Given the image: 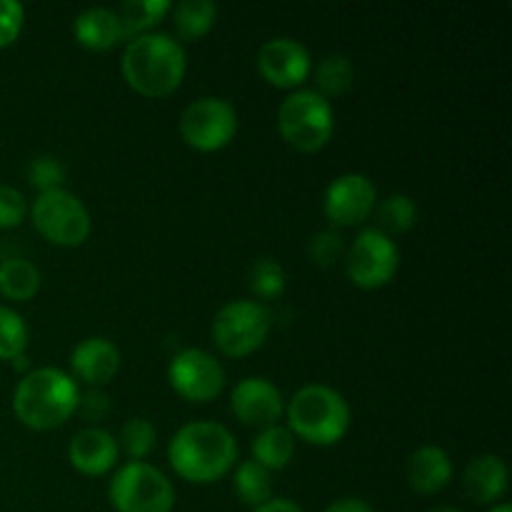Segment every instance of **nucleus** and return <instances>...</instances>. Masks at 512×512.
I'll use <instances>...</instances> for the list:
<instances>
[{
  "label": "nucleus",
  "mask_w": 512,
  "mask_h": 512,
  "mask_svg": "<svg viewBox=\"0 0 512 512\" xmlns=\"http://www.w3.org/2000/svg\"><path fill=\"white\" fill-rule=\"evenodd\" d=\"M168 463L188 483H215L238 463V440L225 425L195 420L170 438Z\"/></svg>",
  "instance_id": "obj_1"
},
{
  "label": "nucleus",
  "mask_w": 512,
  "mask_h": 512,
  "mask_svg": "<svg viewBox=\"0 0 512 512\" xmlns=\"http://www.w3.org/2000/svg\"><path fill=\"white\" fill-rule=\"evenodd\" d=\"M185 50L173 35L143 33L128 40L120 58L123 78L135 93L145 98H165L175 93L185 78Z\"/></svg>",
  "instance_id": "obj_2"
},
{
  "label": "nucleus",
  "mask_w": 512,
  "mask_h": 512,
  "mask_svg": "<svg viewBox=\"0 0 512 512\" xmlns=\"http://www.w3.org/2000/svg\"><path fill=\"white\" fill-rule=\"evenodd\" d=\"M78 383L58 368H38L23 375L13 393V410L30 430L60 428L78 408Z\"/></svg>",
  "instance_id": "obj_3"
},
{
  "label": "nucleus",
  "mask_w": 512,
  "mask_h": 512,
  "mask_svg": "<svg viewBox=\"0 0 512 512\" xmlns=\"http://www.w3.org/2000/svg\"><path fill=\"white\" fill-rule=\"evenodd\" d=\"M288 430L310 445H335L350 428V405L330 385H305L285 405Z\"/></svg>",
  "instance_id": "obj_4"
},
{
  "label": "nucleus",
  "mask_w": 512,
  "mask_h": 512,
  "mask_svg": "<svg viewBox=\"0 0 512 512\" xmlns=\"http://www.w3.org/2000/svg\"><path fill=\"white\" fill-rule=\"evenodd\" d=\"M278 128L285 143L300 153H318L328 145L335 130V115L330 100L313 88L293 90L280 103Z\"/></svg>",
  "instance_id": "obj_5"
},
{
  "label": "nucleus",
  "mask_w": 512,
  "mask_h": 512,
  "mask_svg": "<svg viewBox=\"0 0 512 512\" xmlns=\"http://www.w3.org/2000/svg\"><path fill=\"white\" fill-rule=\"evenodd\" d=\"M108 498L118 512H170L175 490L163 470L145 460H130L110 480Z\"/></svg>",
  "instance_id": "obj_6"
},
{
  "label": "nucleus",
  "mask_w": 512,
  "mask_h": 512,
  "mask_svg": "<svg viewBox=\"0 0 512 512\" xmlns=\"http://www.w3.org/2000/svg\"><path fill=\"white\" fill-rule=\"evenodd\" d=\"M33 225L45 240L63 248H78L93 230V218L78 195L70 190H48L33 200Z\"/></svg>",
  "instance_id": "obj_7"
},
{
  "label": "nucleus",
  "mask_w": 512,
  "mask_h": 512,
  "mask_svg": "<svg viewBox=\"0 0 512 512\" xmlns=\"http://www.w3.org/2000/svg\"><path fill=\"white\" fill-rule=\"evenodd\" d=\"M270 333V313L258 300H230L213 320V340L228 358H245L265 343Z\"/></svg>",
  "instance_id": "obj_8"
},
{
  "label": "nucleus",
  "mask_w": 512,
  "mask_h": 512,
  "mask_svg": "<svg viewBox=\"0 0 512 512\" xmlns=\"http://www.w3.org/2000/svg\"><path fill=\"white\" fill-rule=\"evenodd\" d=\"M235 133H238V110L225 98L203 95L185 105L180 113V135L190 148L203 153L225 148Z\"/></svg>",
  "instance_id": "obj_9"
},
{
  "label": "nucleus",
  "mask_w": 512,
  "mask_h": 512,
  "mask_svg": "<svg viewBox=\"0 0 512 512\" xmlns=\"http://www.w3.org/2000/svg\"><path fill=\"white\" fill-rule=\"evenodd\" d=\"M400 265L398 245L393 238L380 233L378 228L360 230L358 238L353 240L345 258V270L348 278L353 280L358 288L375 290L388 285L395 278Z\"/></svg>",
  "instance_id": "obj_10"
},
{
  "label": "nucleus",
  "mask_w": 512,
  "mask_h": 512,
  "mask_svg": "<svg viewBox=\"0 0 512 512\" xmlns=\"http://www.w3.org/2000/svg\"><path fill=\"white\" fill-rule=\"evenodd\" d=\"M168 380L180 398L190 403H210L225 388V370L208 350H180L168 365Z\"/></svg>",
  "instance_id": "obj_11"
},
{
  "label": "nucleus",
  "mask_w": 512,
  "mask_h": 512,
  "mask_svg": "<svg viewBox=\"0 0 512 512\" xmlns=\"http://www.w3.org/2000/svg\"><path fill=\"white\" fill-rule=\"evenodd\" d=\"M378 205L375 183L363 173H343L325 190V215L338 228H353L365 223Z\"/></svg>",
  "instance_id": "obj_12"
},
{
  "label": "nucleus",
  "mask_w": 512,
  "mask_h": 512,
  "mask_svg": "<svg viewBox=\"0 0 512 512\" xmlns=\"http://www.w3.org/2000/svg\"><path fill=\"white\" fill-rule=\"evenodd\" d=\"M230 410L248 428H273L285 413L283 393L265 378H243L230 395Z\"/></svg>",
  "instance_id": "obj_13"
},
{
  "label": "nucleus",
  "mask_w": 512,
  "mask_h": 512,
  "mask_svg": "<svg viewBox=\"0 0 512 512\" xmlns=\"http://www.w3.org/2000/svg\"><path fill=\"white\" fill-rule=\"evenodd\" d=\"M258 70L275 88H298L313 70L308 48L293 38H273L258 50Z\"/></svg>",
  "instance_id": "obj_14"
},
{
  "label": "nucleus",
  "mask_w": 512,
  "mask_h": 512,
  "mask_svg": "<svg viewBox=\"0 0 512 512\" xmlns=\"http://www.w3.org/2000/svg\"><path fill=\"white\" fill-rule=\"evenodd\" d=\"M70 368H73L75 378L93 388L108 385L120 368L118 345L100 335L80 340L70 353Z\"/></svg>",
  "instance_id": "obj_15"
},
{
  "label": "nucleus",
  "mask_w": 512,
  "mask_h": 512,
  "mask_svg": "<svg viewBox=\"0 0 512 512\" xmlns=\"http://www.w3.org/2000/svg\"><path fill=\"white\" fill-rule=\"evenodd\" d=\"M118 440L103 428H83L68 445V460L78 473L105 475L118 463Z\"/></svg>",
  "instance_id": "obj_16"
},
{
  "label": "nucleus",
  "mask_w": 512,
  "mask_h": 512,
  "mask_svg": "<svg viewBox=\"0 0 512 512\" xmlns=\"http://www.w3.org/2000/svg\"><path fill=\"white\" fill-rule=\"evenodd\" d=\"M408 485L420 495H435L448 488L453 478V460L438 445H420L405 463Z\"/></svg>",
  "instance_id": "obj_17"
},
{
  "label": "nucleus",
  "mask_w": 512,
  "mask_h": 512,
  "mask_svg": "<svg viewBox=\"0 0 512 512\" xmlns=\"http://www.w3.org/2000/svg\"><path fill=\"white\" fill-rule=\"evenodd\" d=\"M463 488L475 503L493 505L508 490V465L498 455H478L468 463L463 473Z\"/></svg>",
  "instance_id": "obj_18"
},
{
  "label": "nucleus",
  "mask_w": 512,
  "mask_h": 512,
  "mask_svg": "<svg viewBox=\"0 0 512 512\" xmlns=\"http://www.w3.org/2000/svg\"><path fill=\"white\" fill-rule=\"evenodd\" d=\"M73 33L83 48L98 50V53L115 48V45L125 38L118 10L103 8V5L83 10V13L73 20Z\"/></svg>",
  "instance_id": "obj_19"
},
{
  "label": "nucleus",
  "mask_w": 512,
  "mask_h": 512,
  "mask_svg": "<svg viewBox=\"0 0 512 512\" xmlns=\"http://www.w3.org/2000/svg\"><path fill=\"white\" fill-rule=\"evenodd\" d=\"M173 13V28L178 35V43H195L203 35H208V30L215 25L218 18V5L213 0H180L170 8Z\"/></svg>",
  "instance_id": "obj_20"
},
{
  "label": "nucleus",
  "mask_w": 512,
  "mask_h": 512,
  "mask_svg": "<svg viewBox=\"0 0 512 512\" xmlns=\"http://www.w3.org/2000/svg\"><path fill=\"white\" fill-rule=\"evenodd\" d=\"M295 455V435L283 425H273L255 435L253 440V460L263 465L265 470L288 468Z\"/></svg>",
  "instance_id": "obj_21"
},
{
  "label": "nucleus",
  "mask_w": 512,
  "mask_h": 512,
  "mask_svg": "<svg viewBox=\"0 0 512 512\" xmlns=\"http://www.w3.org/2000/svg\"><path fill=\"white\" fill-rule=\"evenodd\" d=\"M40 270L25 258H8L0 263V295L8 300H30L40 290Z\"/></svg>",
  "instance_id": "obj_22"
},
{
  "label": "nucleus",
  "mask_w": 512,
  "mask_h": 512,
  "mask_svg": "<svg viewBox=\"0 0 512 512\" xmlns=\"http://www.w3.org/2000/svg\"><path fill=\"white\" fill-rule=\"evenodd\" d=\"M233 488L235 495L240 498V503L250 505V508H258L265 500L273 498V478H270V470H265L263 465L255 463L253 458L235 465Z\"/></svg>",
  "instance_id": "obj_23"
},
{
  "label": "nucleus",
  "mask_w": 512,
  "mask_h": 512,
  "mask_svg": "<svg viewBox=\"0 0 512 512\" xmlns=\"http://www.w3.org/2000/svg\"><path fill=\"white\" fill-rule=\"evenodd\" d=\"M373 213L378 218L380 233L393 238V235H403L413 228L415 220H418V205H415V200L410 195L393 193L385 200H380Z\"/></svg>",
  "instance_id": "obj_24"
},
{
  "label": "nucleus",
  "mask_w": 512,
  "mask_h": 512,
  "mask_svg": "<svg viewBox=\"0 0 512 512\" xmlns=\"http://www.w3.org/2000/svg\"><path fill=\"white\" fill-rule=\"evenodd\" d=\"M353 78V63H350L345 55H325V58L315 65V93L323 95L325 100L338 98V95H345L353 88Z\"/></svg>",
  "instance_id": "obj_25"
},
{
  "label": "nucleus",
  "mask_w": 512,
  "mask_h": 512,
  "mask_svg": "<svg viewBox=\"0 0 512 512\" xmlns=\"http://www.w3.org/2000/svg\"><path fill=\"white\" fill-rule=\"evenodd\" d=\"M173 5L168 0H128L118 8L120 23H123L125 38H135V35H143L153 30V25H158L165 15L170 13Z\"/></svg>",
  "instance_id": "obj_26"
},
{
  "label": "nucleus",
  "mask_w": 512,
  "mask_h": 512,
  "mask_svg": "<svg viewBox=\"0 0 512 512\" xmlns=\"http://www.w3.org/2000/svg\"><path fill=\"white\" fill-rule=\"evenodd\" d=\"M155 440H158V433H155L153 423L145 418H133L120 428L118 448L123 450L130 460H145L153 453Z\"/></svg>",
  "instance_id": "obj_27"
},
{
  "label": "nucleus",
  "mask_w": 512,
  "mask_h": 512,
  "mask_svg": "<svg viewBox=\"0 0 512 512\" xmlns=\"http://www.w3.org/2000/svg\"><path fill=\"white\" fill-rule=\"evenodd\" d=\"M248 285L260 300L278 298L285 290V270L278 260L260 258L250 265L248 270Z\"/></svg>",
  "instance_id": "obj_28"
},
{
  "label": "nucleus",
  "mask_w": 512,
  "mask_h": 512,
  "mask_svg": "<svg viewBox=\"0 0 512 512\" xmlns=\"http://www.w3.org/2000/svg\"><path fill=\"white\" fill-rule=\"evenodd\" d=\"M28 345V325L13 308L0 305V360H15Z\"/></svg>",
  "instance_id": "obj_29"
},
{
  "label": "nucleus",
  "mask_w": 512,
  "mask_h": 512,
  "mask_svg": "<svg viewBox=\"0 0 512 512\" xmlns=\"http://www.w3.org/2000/svg\"><path fill=\"white\" fill-rule=\"evenodd\" d=\"M28 183L38 188V193L60 190L65 183V168L55 155H38L28 165Z\"/></svg>",
  "instance_id": "obj_30"
},
{
  "label": "nucleus",
  "mask_w": 512,
  "mask_h": 512,
  "mask_svg": "<svg viewBox=\"0 0 512 512\" xmlns=\"http://www.w3.org/2000/svg\"><path fill=\"white\" fill-rule=\"evenodd\" d=\"M308 255L315 265H323V268L333 265L343 255V238L338 230H320L315 238H310Z\"/></svg>",
  "instance_id": "obj_31"
},
{
  "label": "nucleus",
  "mask_w": 512,
  "mask_h": 512,
  "mask_svg": "<svg viewBox=\"0 0 512 512\" xmlns=\"http://www.w3.org/2000/svg\"><path fill=\"white\" fill-rule=\"evenodd\" d=\"M28 213L23 193L13 185H0V230L18 228Z\"/></svg>",
  "instance_id": "obj_32"
},
{
  "label": "nucleus",
  "mask_w": 512,
  "mask_h": 512,
  "mask_svg": "<svg viewBox=\"0 0 512 512\" xmlns=\"http://www.w3.org/2000/svg\"><path fill=\"white\" fill-rule=\"evenodd\" d=\"M25 10L18 0H0V48H8L23 30Z\"/></svg>",
  "instance_id": "obj_33"
},
{
  "label": "nucleus",
  "mask_w": 512,
  "mask_h": 512,
  "mask_svg": "<svg viewBox=\"0 0 512 512\" xmlns=\"http://www.w3.org/2000/svg\"><path fill=\"white\" fill-rule=\"evenodd\" d=\"M78 410L85 420H103L110 413V398L103 390L93 388L78 398Z\"/></svg>",
  "instance_id": "obj_34"
},
{
  "label": "nucleus",
  "mask_w": 512,
  "mask_h": 512,
  "mask_svg": "<svg viewBox=\"0 0 512 512\" xmlns=\"http://www.w3.org/2000/svg\"><path fill=\"white\" fill-rule=\"evenodd\" d=\"M323 512H375V510L360 498H343V500H335V503L328 505Z\"/></svg>",
  "instance_id": "obj_35"
},
{
  "label": "nucleus",
  "mask_w": 512,
  "mask_h": 512,
  "mask_svg": "<svg viewBox=\"0 0 512 512\" xmlns=\"http://www.w3.org/2000/svg\"><path fill=\"white\" fill-rule=\"evenodd\" d=\"M253 512H303V508L288 498H270L258 508H253Z\"/></svg>",
  "instance_id": "obj_36"
},
{
  "label": "nucleus",
  "mask_w": 512,
  "mask_h": 512,
  "mask_svg": "<svg viewBox=\"0 0 512 512\" xmlns=\"http://www.w3.org/2000/svg\"><path fill=\"white\" fill-rule=\"evenodd\" d=\"M428 512H463V510L453 508V505H438V508H430Z\"/></svg>",
  "instance_id": "obj_37"
},
{
  "label": "nucleus",
  "mask_w": 512,
  "mask_h": 512,
  "mask_svg": "<svg viewBox=\"0 0 512 512\" xmlns=\"http://www.w3.org/2000/svg\"><path fill=\"white\" fill-rule=\"evenodd\" d=\"M490 512H512V508H510L508 503H503V505H495V508L490 510Z\"/></svg>",
  "instance_id": "obj_38"
}]
</instances>
